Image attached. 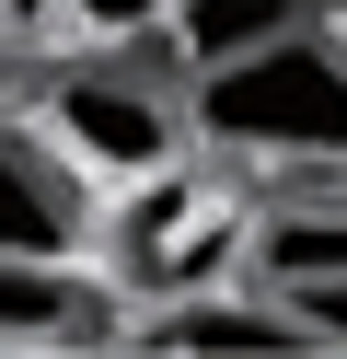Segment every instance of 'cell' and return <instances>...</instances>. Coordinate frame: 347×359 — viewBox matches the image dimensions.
Masks as SVG:
<instances>
[{"instance_id":"obj_9","label":"cell","mask_w":347,"mask_h":359,"mask_svg":"<svg viewBox=\"0 0 347 359\" xmlns=\"http://www.w3.org/2000/svg\"><path fill=\"white\" fill-rule=\"evenodd\" d=\"M301 302V325L324 336V348H347V278H313V290H290Z\"/></svg>"},{"instance_id":"obj_10","label":"cell","mask_w":347,"mask_h":359,"mask_svg":"<svg viewBox=\"0 0 347 359\" xmlns=\"http://www.w3.org/2000/svg\"><path fill=\"white\" fill-rule=\"evenodd\" d=\"M58 24V0H0V35H46Z\"/></svg>"},{"instance_id":"obj_1","label":"cell","mask_w":347,"mask_h":359,"mask_svg":"<svg viewBox=\"0 0 347 359\" xmlns=\"http://www.w3.org/2000/svg\"><path fill=\"white\" fill-rule=\"evenodd\" d=\"M197 140L243 151V163H347V35L313 12V24L197 70Z\"/></svg>"},{"instance_id":"obj_4","label":"cell","mask_w":347,"mask_h":359,"mask_svg":"<svg viewBox=\"0 0 347 359\" xmlns=\"http://www.w3.org/2000/svg\"><path fill=\"white\" fill-rule=\"evenodd\" d=\"M128 348H151V359H301L324 336L301 325L290 290L254 278V290H174V302L128 313Z\"/></svg>"},{"instance_id":"obj_7","label":"cell","mask_w":347,"mask_h":359,"mask_svg":"<svg viewBox=\"0 0 347 359\" xmlns=\"http://www.w3.org/2000/svg\"><path fill=\"white\" fill-rule=\"evenodd\" d=\"M313 12H324V0H185V12H174V70L197 81V70H220V58L266 47V35L313 24Z\"/></svg>"},{"instance_id":"obj_5","label":"cell","mask_w":347,"mask_h":359,"mask_svg":"<svg viewBox=\"0 0 347 359\" xmlns=\"http://www.w3.org/2000/svg\"><path fill=\"white\" fill-rule=\"evenodd\" d=\"M128 336L116 278L93 255H0V348H93Z\"/></svg>"},{"instance_id":"obj_8","label":"cell","mask_w":347,"mask_h":359,"mask_svg":"<svg viewBox=\"0 0 347 359\" xmlns=\"http://www.w3.org/2000/svg\"><path fill=\"white\" fill-rule=\"evenodd\" d=\"M185 0H58V24L81 35V47H151V35H174Z\"/></svg>"},{"instance_id":"obj_2","label":"cell","mask_w":347,"mask_h":359,"mask_svg":"<svg viewBox=\"0 0 347 359\" xmlns=\"http://www.w3.org/2000/svg\"><path fill=\"white\" fill-rule=\"evenodd\" d=\"M46 128H58V151L93 174L104 197H128V186H151V174H174L185 163V140H197V81H162V70H139V58H81V70H58L46 81V104H35Z\"/></svg>"},{"instance_id":"obj_3","label":"cell","mask_w":347,"mask_h":359,"mask_svg":"<svg viewBox=\"0 0 347 359\" xmlns=\"http://www.w3.org/2000/svg\"><path fill=\"white\" fill-rule=\"evenodd\" d=\"M116 197L58 151L46 116H0V255H93L104 266Z\"/></svg>"},{"instance_id":"obj_6","label":"cell","mask_w":347,"mask_h":359,"mask_svg":"<svg viewBox=\"0 0 347 359\" xmlns=\"http://www.w3.org/2000/svg\"><path fill=\"white\" fill-rule=\"evenodd\" d=\"M243 266H254L266 290L347 278V186H336V197H266V220L243 232Z\"/></svg>"}]
</instances>
